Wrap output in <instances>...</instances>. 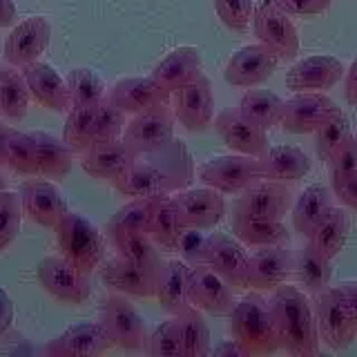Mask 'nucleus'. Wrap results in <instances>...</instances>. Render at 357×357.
<instances>
[{"mask_svg": "<svg viewBox=\"0 0 357 357\" xmlns=\"http://www.w3.org/2000/svg\"><path fill=\"white\" fill-rule=\"evenodd\" d=\"M282 349L295 357H310L319 353L317 319L310 308L308 295L297 286L282 284L268 299Z\"/></svg>", "mask_w": 357, "mask_h": 357, "instance_id": "nucleus-1", "label": "nucleus"}, {"mask_svg": "<svg viewBox=\"0 0 357 357\" xmlns=\"http://www.w3.org/2000/svg\"><path fill=\"white\" fill-rule=\"evenodd\" d=\"M192 178V163L183 145H178L172 161L154 163L139 161L114 183L116 192L128 199H150V197H167L176 190H183Z\"/></svg>", "mask_w": 357, "mask_h": 357, "instance_id": "nucleus-2", "label": "nucleus"}, {"mask_svg": "<svg viewBox=\"0 0 357 357\" xmlns=\"http://www.w3.org/2000/svg\"><path fill=\"white\" fill-rule=\"evenodd\" d=\"M230 331L248 355H273L282 349L271 304L257 290L234 304L230 312Z\"/></svg>", "mask_w": 357, "mask_h": 357, "instance_id": "nucleus-3", "label": "nucleus"}, {"mask_svg": "<svg viewBox=\"0 0 357 357\" xmlns=\"http://www.w3.org/2000/svg\"><path fill=\"white\" fill-rule=\"evenodd\" d=\"M61 255L85 275H94L105 261L107 241L92 221L81 212H67L54 226Z\"/></svg>", "mask_w": 357, "mask_h": 357, "instance_id": "nucleus-4", "label": "nucleus"}, {"mask_svg": "<svg viewBox=\"0 0 357 357\" xmlns=\"http://www.w3.org/2000/svg\"><path fill=\"white\" fill-rule=\"evenodd\" d=\"M197 174L201 183L219 190L221 195H241L243 190L266 178L261 159L248 154L215 156L201 165Z\"/></svg>", "mask_w": 357, "mask_h": 357, "instance_id": "nucleus-5", "label": "nucleus"}, {"mask_svg": "<svg viewBox=\"0 0 357 357\" xmlns=\"http://www.w3.org/2000/svg\"><path fill=\"white\" fill-rule=\"evenodd\" d=\"M174 112L170 103L132 114L123 130V141L134 154H154L174 141Z\"/></svg>", "mask_w": 357, "mask_h": 357, "instance_id": "nucleus-6", "label": "nucleus"}, {"mask_svg": "<svg viewBox=\"0 0 357 357\" xmlns=\"http://www.w3.org/2000/svg\"><path fill=\"white\" fill-rule=\"evenodd\" d=\"M98 321L103 324L114 346H121L126 351L145 349V342H148L145 321L128 295L109 293L98 308Z\"/></svg>", "mask_w": 357, "mask_h": 357, "instance_id": "nucleus-7", "label": "nucleus"}, {"mask_svg": "<svg viewBox=\"0 0 357 357\" xmlns=\"http://www.w3.org/2000/svg\"><path fill=\"white\" fill-rule=\"evenodd\" d=\"M36 277L38 284L47 290V293L59 299L61 304H85L92 295V282L89 277L78 271L76 266H72L65 259L63 255H50L40 259L38 268H36Z\"/></svg>", "mask_w": 357, "mask_h": 357, "instance_id": "nucleus-8", "label": "nucleus"}, {"mask_svg": "<svg viewBox=\"0 0 357 357\" xmlns=\"http://www.w3.org/2000/svg\"><path fill=\"white\" fill-rule=\"evenodd\" d=\"M188 297H190V306L215 317H230L234 304H237L234 288L208 264L190 266Z\"/></svg>", "mask_w": 357, "mask_h": 357, "instance_id": "nucleus-9", "label": "nucleus"}, {"mask_svg": "<svg viewBox=\"0 0 357 357\" xmlns=\"http://www.w3.org/2000/svg\"><path fill=\"white\" fill-rule=\"evenodd\" d=\"M290 208H293V192H290L288 183L261 178V181H257L237 197L232 206V215L248 219L284 221Z\"/></svg>", "mask_w": 357, "mask_h": 357, "instance_id": "nucleus-10", "label": "nucleus"}, {"mask_svg": "<svg viewBox=\"0 0 357 357\" xmlns=\"http://www.w3.org/2000/svg\"><path fill=\"white\" fill-rule=\"evenodd\" d=\"M252 31L259 43L268 45L279 54V59L290 61L299 54V33L295 22L290 20L286 11H282L271 0H264L259 7H255L252 14Z\"/></svg>", "mask_w": 357, "mask_h": 357, "instance_id": "nucleus-11", "label": "nucleus"}, {"mask_svg": "<svg viewBox=\"0 0 357 357\" xmlns=\"http://www.w3.org/2000/svg\"><path fill=\"white\" fill-rule=\"evenodd\" d=\"M98 273H100V282L105 284L109 293H123L128 297H141V299L156 297V288H159V277H161V271L123 259L119 255L100 264Z\"/></svg>", "mask_w": 357, "mask_h": 357, "instance_id": "nucleus-12", "label": "nucleus"}, {"mask_svg": "<svg viewBox=\"0 0 357 357\" xmlns=\"http://www.w3.org/2000/svg\"><path fill=\"white\" fill-rule=\"evenodd\" d=\"M52 40V25L45 16L22 18L18 25L9 31L3 47L5 63L25 70L27 65L40 61V56L47 52Z\"/></svg>", "mask_w": 357, "mask_h": 357, "instance_id": "nucleus-13", "label": "nucleus"}, {"mask_svg": "<svg viewBox=\"0 0 357 357\" xmlns=\"http://www.w3.org/2000/svg\"><path fill=\"white\" fill-rule=\"evenodd\" d=\"M172 112L188 132H204L215 119V92L210 78L199 76L172 92Z\"/></svg>", "mask_w": 357, "mask_h": 357, "instance_id": "nucleus-14", "label": "nucleus"}, {"mask_svg": "<svg viewBox=\"0 0 357 357\" xmlns=\"http://www.w3.org/2000/svg\"><path fill=\"white\" fill-rule=\"evenodd\" d=\"M279 61V54L264 43L245 45L230 56L223 78L232 87H257L273 76Z\"/></svg>", "mask_w": 357, "mask_h": 357, "instance_id": "nucleus-15", "label": "nucleus"}, {"mask_svg": "<svg viewBox=\"0 0 357 357\" xmlns=\"http://www.w3.org/2000/svg\"><path fill=\"white\" fill-rule=\"evenodd\" d=\"M315 319L319 342H324L333 351H344L355 342L357 326L351 319L349 310L335 293V288H326L317 295Z\"/></svg>", "mask_w": 357, "mask_h": 357, "instance_id": "nucleus-16", "label": "nucleus"}, {"mask_svg": "<svg viewBox=\"0 0 357 357\" xmlns=\"http://www.w3.org/2000/svg\"><path fill=\"white\" fill-rule=\"evenodd\" d=\"M172 201L185 228L212 230L226 217V199H223L219 190L210 185L176 190L172 195Z\"/></svg>", "mask_w": 357, "mask_h": 357, "instance_id": "nucleus-17", "label": "nucleus"}, {"mask_svg": "<svg viewBox=\"0 0 357 357\" xmlns=\"http://www.w3.org/2000/svg\"><path fill=\"white\" fill-rule=\"evenodd\" d=\"M295 257L288 243L264 245L250 255L248 268V288L257 293H273L275 288L286 284L293 277Z\"/></svg>", "mask_w": 357, "mask_h": 357, "instance_id": "nucleus-18", "label": "nucleus"}, {"mask_svg": "<svg viewBox=\"0 0 357 357\" xmlns=\"http://www.w3.org/2000/svg\"><path fill=\"white\" fill-rule=\"evenodd\" d=\"M206 264L226 279L234 290L248 288L250 255L243 250V243L237 237L223 232L208 234V257Z\"/></svg>", "mask_w": 357, "mask_h": 357, "instance_id": "nucleus-19", "label": "nucleus"}, {"mask_svg": "<svg viewBox=\"0 0 357 357\" xmlns=\"http://www.w3.org/2000/svg\"><path fill=\"white\" fill-rule=\"evenodd\" d=\"M340 107L335 100L321 92H297L284 100L282 126L288 134H310L315 132L324 121L333 116Z\"/></svg>", "mask_w": 357, "mask_h": 357, "instance_id": "nucleus-20", "label": "nucleus"}, {"mask_svg": "<svg viewBox=\"0 0 357 357\" xmlns=\"http://www.w3.org/2000/svg\"><path fill=\"white\" fill-rule=\"evenodd\" d=\"M139 154H134L123 139L92 143L81 154V167L94 178L114 185L130 167L137 163Z\"/></svg>", "mask_w": 357, "mask_h": 357, "instance_id": "nucleus-21", "label": "nucleus"}, {"mask_svg": "<svg viewBox=\"0 0 357 357\" xmlns=\"http://www.w3.org/2000/svg\"><path fill=\"white\" fill-rule=\"evenodd\" d=\"M114 342L107 335L100 321H83L63 331L59 337H54L43 349L45 355L52 357H74V355H87L96 357L109 351Z\"/></svg>", "mask_w": 357, "mask_h": 357, "instance_id": "nucleus-22", "label": "nucleus"}, {"mask_svg": "<svg viewBox=\"0 0 357 357\" xmlns=\"http://www.w3.org/2000/svg\"><path fill=\"white\" fill-rule=\"evenodd\" d=\"M18 195L22 212L43 228H54L70 212L65 195L52 181H27L20 185Z\"/></svg>", "mask_w": 357, "mask_h": 357, "instance_id": "nucleus-23", "label": "nucleus"}, {"mask_svg": "<svg viewBox=\"0 0 357 357\" xmlns=\"http://www.w3.org/2000/svg\"><path fill=\"white\" fill-rule=\"evenodd\" d=\"M215 128L221 141L237 154L264 156V152L271 148L266 130L255 126L250 119H245L239 107L219 112V116L215 119Z\"/></svg>", "mask_w": 357, "mask_h": 357, "instance_id": "nucleus-24", "label": "nucleus"}, {"mask_svg": "<svg viewBox=\"0 0 357 357\" xmlns=\"http://www.w3.org/2000/svg\"><path fill=\"white\" fill-rule=\"evenodd\" d=\"M112 103L119 105L128 116L139 114V112L159 107L163 103H170L172 94L165 87H161L152 76H130L121 78L105 94Z\"/></svg>", "mask_w": 357, "mask_h": 357, "instance_id": "nucleus-25", "label": "nucleus"}, {"mask_svg": "<svg viewBox=\"0 0 357 357\" xmlns=\"http://www.w3.org/2000/svg\"><path fill=\"white\" fill-rule=\"evenodd\" d=\"M344 65L340 59L328 54L308 56V59L297 61L286 72V87L293 92H324L340 83L344 76Z\"/></svg>", "mask_w": 357, "mask_h": 357, "instance_id": "nucleus-26", "label": "nucleus"}, {"mask_svg": "<svg viewBox=\"0 0 357 357\" xmlns=\"http://www.w3.org/2000/svg\"><path fill=\"white\" fill-rule=\"evenodd\" d=\"M25 81L29 87L31 98L38 105L47 107L52 112H70L72 109V98L70 89H67V81L54 70L50 63L36 61L27 65L25 70Z\"/></svg>", "mask_w": 357, "mask_h": 357, "instance_id": "nucleus-27", "label": "nucleus"}, {"mask_svg": "<svg viewBox=\"0 0 357 357\" xmlns=\"http://www.w3.org/2000/svg\"><path fill=\"white\" fill-rule=\"evenodd\" d=\"M199 76H204V59H201V52L192 47V45H183V47L172 50L152 72L154 81L165 87L170 94L178 87L197 81Z\"/></svg>", "mask_w": 357, "mask_h": 357, "instance_id": "nucleus-28", "label": "nucleus"}, {"mask_svg": "<svg viewBox=\"0 0 357 357\" xmlns=\"http://www.w3.org/2000/svg\"><path fill=\"white\" fill-rule=\"evenodd\" d=\"M261 167L264 176L271 181H282V183H295L301 181L310 172V159L304 150L293 148V145H275L264 152Z\"/></svg>", "mask_w": 357, "mask_h": 357, "instance_id": "nucleus-29", "label": "nucleus"}, {"mask_svg": "<svg viewBox=\"0 0 357 357\" xmlns=\"http://www.w3.org/2000/svg\"><path fill=\"white\" fill-rule=\"evenodd\" d=\"M105 232H107V241L112 243V248H114L116 255L123 257V259L154 268V271H161L163 268L161 248L152 241L148 232H143V230H105Z\"/></svg>", "mask_w": 357, "mask_h": 357, "instance_id": "nucleus-30", "label": "nucleus"}, {"mask_svg": "<svg viewBox=\"0 0 357 357\" xmlns=\"http://www.w3.org/2000/svg\"><path fill=\"white\" fill-rule=\"evenodd\" d=\"M33 143H36V163L38 176L63 181L72 172L74 152L63 139H56L47 132H31Z\"/></svg>", "mask_w": 357, "mask_h": 357, "instance_id": "nucleus-31", "label": "nucleus"}, {"mask_svg": "<svg viewBox=\"0 0 357 357\" xmlns=\"http://www.w3.org/2000/svg\"><path fill=\"white\" fill-rule=\"evenodd\" d=\"M188 271L190 266L183 259H167L163 261L159 288H156V299L167 315H178L190 308L188 297Z\"/></svg>", "mask_w": 357, "mask_h": 357, "instance_id": "nucleus-32", "label": "nucleus"}, {"mask_svg": "<svg viewBox=\"0 0 357 357\" xmlns=\"http://www.w3.org/2000/svg\"><path fill=\"white\" fill-rule=\"evenodd\" d=\"M333 208V195L326 185H308L301 190V195L297 197V204L293 206V228L301 234V237H310L321 219L328 215V210Z\"/></svg>", "mask_w": 357, "mask_h": 357, "instance_id": "nucleus-33", "label": "nucleus"}, {"mask_svg": "<svg viewBox=\"0 0 357 357\" xmlns=\"http://www.w3.org/2000/svg\"><path fill=\"white\" fill-rule=\"evenodd\" d=\"M331 273H333L331 259L308 241L297 255L295 268H293V277L297 279L301 290H304L306 295L317 297L321 290H326L331 286Z\"/></svg>", "mask_w": 357, "mask_h": 357, "instance_id": "nucleus-34", "label": "nucleus"}, {"mask_svg": "<svg viewBox=\"0 0 357 357\" xmlns=\"http://www.w3.org/2000/svg\"><path fill=\"white\" fill-rule=\"evenodd\" d=\"M29 87L22 70L14 65H0V116L22 121L29 109Z\"/></svg>", "mask_w": 357, "mask_h": 357, "instance_id": "nucleus-35", "label": "nucleus"}, {"mask_svg": "<svg viewBox=\"0 0 357 357\" xmlns=\"http://www.w3.org/2000/svg\"><path fill=\"white\" fill-rule=\"evenodd\" d=\"M183 228L185 226L172 201V195L156 199V206L148 226V234L152 237V241L165 252H176V241L181 237Z\"/></svg>", "mask_w": 357, "mask_h": 357, "instance_id": "nucleus-36", "label": "nucleus"}, {"mask_svg": "<svg viewBox=\"0 0 357 357\" xmlns=\"http://www.w3.org/2000/svg\"><path fill=\"white\" fill-rule=\"evenodd\" d=\"M232 232L243 245L248 248H264V245H277L288 243L290 234L284 221H271V219H248L232 215Z\"/></svg>", "mask_w": 357, "mask_h": 357, "instance_id": "nucleus-37", "label": "nucleus"}, {"mask_svg": "<svg viewBox=\"0 0 357 357\" xmlns=\"http://www.w3.org/2000/svg\"><path fill=\"white\" fill-rule=\"evenodd\" d=\"M239 109L255 126L271 130L282 123L284 98H279L271 89H248L239 100Z\"/></svg>", "mask_w": 357, "mask_h": 357, "instance_id": "nucleus-38", "label": "nucleus"}, {"mask_svg": "<svg viewBox=\"0 0 357 357\" xmlns=\"http://www.w3.org/2000/svg\"><path fill=\"white\" fill-rule=\"evenodd\" d=\"M346 239H349V215L335 206L328 210V215L321 219V223L308 237V241L326 255L331 261L344 250Z\"/></svg>", "mask_w": 357, "mask_h": 357, "instance_id": "nucleus-39", "label": "nucleus"}, {"mask_svg": "<svg viewBox=\"0 0 357 357\" xmlns=\"http://www.w3.org/2000/svg\"><path fill=\"white\" fill-rule=\"evenodd\" d=\"M176 319L183 342V357H206L210 353V328L204 310L190 306L178 312Z\"/></svg>", "mask_w": 357, "mask_h": 357, "instance_id": "nucleus-40", "label": "nucleus"}, {"mask_svg": "<svg viewBox=\"0 0 357 357\" xmlns=\"http://www.w3.org/2000/svg\"><path fill=\"white\" fill-rule=\"evenodd\" d=\"M98 103H89L81 107H72L67 112V121L63 128V141L70 145L72 152L81 156L94 143V119Z\"/></svg>", "mask_w": 357, "mask_h": 357, "instance_id": "nucleus-41", "label": "nucleus"}, {"mask_svg": "<svg viewBox=\"0 0 357 357\" xmlns=\"http://www.w3.org/2000/svg\"><path fill=\"white\" fill-rule=\"evenodd\" d=\"M11 172L20 176H38L36 163V143H33L31 132H20L11 128L7 141V163Z\"/></svg>", "mask_w": 357, "mask_h": 357, "instance_id": "nucleus-42", "label": "nucleus"}, {"mask_svg": "<svg viewBox=\"0 0 357 357\" xmlns=\"http://www.w3.org/2000/svg\"><path fill=\"white\" fill-rule=\"evenodd\" d=\"M67 89H70L72 107H81L89 103H98L100 98L107 94L103 78L89 67H74V70L65 76Z\"/></svg>", "mask_w": 357, "mask_h": 357, "instance_id": "nucleus-43", "label": "nucleus"}, {"mask_svg": "<svg viewBox=\"0 0 357 357\" xmlns=\"http://www.w3.org/2000/svg\"><path fill=\"white\" fill-rule=\"evenodd\" d=\"M156 199L159 197L130 199L126 206L116 210V215H112L105 230H143V232H148Z\"/></svg>", "mask_w": 357, "mask_h": 357, "instance_id": "nucleus-44", "label": "nucleus"}, {"mask_svg": "<svg viewBox=\"0 0 357 357\" xmlns=\"http://www.w3.org/2000/svg\"><path fill=\"white\" fill-rule=\"evenodd\" d=\"M315 134V143H317V154L321 161H326L328 156L340 148L342 143H346L351 137V121L349 116L344 114L342 109L335 112L333 116H328L326 121L321 123V126L312 132Z\"/></svg>", "mask_w": 357, "mask_h": 357, "instance_id": "nucleus-45", "label": "nucleus"}, {"mask_svg": "<svg viewBox=\"0 0 357 357\" xmlns=\"http://www.w3.org/2000/svg\"><path fill=\"white\" fill-rule=\"evenodd\" d=\"M145 351L154 357H183V342H181V331H178L176 315L161 321L152 331L148 342H145Z\"/></svg>", "mask_w": 357, "mask_h": 357, "instance_id": "nucleus-46", "label": "nucleus"}, {"mask_svg": "<svg viewBox=\"0 0 357 357\" xmlns=\"http://www.w3.org/2000/svg\"><path fill=\"white\" fill-rule=\"evenodd\" d=\"M128 114L119 105H114L107 96L98 100L96 119H94V143L98 141H114L123 137Z\"/></svg>", "mask_w": 357, "mask_h": 357, "instance_id": "nucleus-47", "label": "nucleus"}, {"mask_svg": "<svg viewBox=\"0 0 357 357\" xmlns=\"http://www.w3.org/2000/svg\"><path fill=\"white\" fill-rule=\"evenodd\" d=\"M22 204L18 192L5 190L0 195V252H5L20 232Z\"/></svg>", "mask_w": 357, "mask_h": 357, "instance_id": "nucleus-48", "label": "nucleus"}, {"mask_svg": "<svg viewBox=\"0 0 357 357\" xmlns=\"http://www.w3.org/2000/svg\"><path fill=\"white\" fill-rule=\"evenodd\" d=\"M215 9L223 25L237 33L248 29L255 14L252 0H215Z\"/></svg>", "mask_w": 357, "mask_h": 357, "instance_id": "nucleus-49", "label": "nucleus"}, {"mask_svg": "<svg viewBox=\"0 0 357 357\" xmlns=\"http://www.w3.org/2000/svg\"><path fill=\"white\" fill-rule=\"evenodd\" d=\"M176 252L188 266L206 264L208 257V234L199 228H183L181 237L176 241Z\"/></svg>", "mask_w": 357, "mask_h": 357, "instance_id": "nucleus-50", "label": "nucleus"}, {"mask_svg": "<svg viewBox=\"0 0 357 357\" xmlns=\"http://www.w3.org/2000/svg\"><path fill=\"white\" fill-rule=\"evenodd\" d=\"M326 165H328L331 178L357 174V139L351 137L346 143H342L326 159Z\"/></svg>", "mask_w": 357, "mask_h": 357, "instance_id": "nucleus-51", "label": "nucleus"}, {"mask_svg": "<svg viewBox=\"0 0 357 357\" xmlns=\"http://www.w3.org/2000/svg\"><path fill=\"white\" fill-rule=\"evenodd\" d=\"M273 5H277L282 11H286L288 16H321L333 7V0H271Z\"/></svg>", "mask_w": 357, "mask_h": 357, "instance_id": "nucleus-52", "label": "nucleus"}, {"mask_svg": "<svg viewBox=\"0 0 357 357\" xmlns=\"http://www.w3.org/2000/svg\"><path fill=\"white\" fill-rule=\"evenodd\" d=\"M333 192L346 208L357 212V174L333 178Z\"/></svg>", "mask_w": 357, "mask_h": 357, "instance_id": "nucleus-53", "label": "nucleus"}, {"mask_svg": "<svg viewBox=\"0 0 357 357\" xmlns=\"http://www.w3.org/2000/svg\"><path fill=\"white\" fill-rule=\"evenodd\" d=\"M333 288H335V293H337V297L342 299V304L346 306L351 319L357 326V282H344V284L333 286Z\"/></svg>", "mask_w": 357, "mask_h": 357, "instance_id": "nucleus-54", "label": "nucleus"}, {"mask_svg": "<svg viewBox=\"0 0 357 357\" xmlns=\"http://www.w3.org/2000/svg\"><path fill=\"white\" fill-rule=\"evenodd\" d=\"M11 324H14V301H11L5 288H0V337H5L9 333Z\"/></svg>", "mask_w": 357, "mask_h": 357, "instance_id": "nucleus-55", "label": "nucleus"}, {"mask_svg": "<svg viewBox=\"0 0 357 357\" xmlns=\"http://www.w3.org/2000/svg\"><path fill=\"white\" fill-rule=\"evenodd\" d=\"M344 98L351 107H357V59L351 63L349 72H344Z\"/></svg>", "mask_w": 357, "mask_h": 357, "instance_id": "nucleus-56", "label": "nucleus"}, {"mask_svg": "<svg viewBox=\"0 0 357 357\" xmlns=\"http://www.w3.org/2000/svg\"><path fill=\"white\" fill-rule=\"evenodd\" d=\"M18 18V9L14 0H0V27L14 25Z\"/></svg>", "mask_w": 357, "mask_h": 357, "instance_id": "nucleus-57", "label": "nucleus"}, {"mask_svg": "<svg viewBox=\"0 0 357 357\" xmlns=\"http://www.w3.org/2000/svg\"><path fill=\"white\" fill-rule=\"evenodd\" d=\"M212 355H217V357H230V355H232V357H241V355H243V357H245L248 353H245V351H243V346L232 337L230 342H223L221 346H217V349L212 351Z\"/></svg>", "mask_w": 357, "mask_h": 357, "instance_id": "nucleus-58", "label": "nucleus"}, {"mask_svg": "<svg viewBox=\"0 0 357 357\" xmlns=\"http://www.w3.org/2000/svg\"><path fill=\"white\" fill-rule=\"evenodd\" d=\"M11 128L5 126V121H0V167L7 163V141H9Z\"/></svg>", "mask_w": 357, "mask_h": 357, "instance_id": "nucleus-59", "label": "nucleus"}, {"mask_svg": "<svg viewBox=\"0 0 357 357\" xmlns=\"http://www.w3.org/2000/svg\"><path fill=\"white\" fill-rule=\"evenodd\" d=\"M3 192H5V176L0 174V195H3Z\"/></svg>", "mask_w": 357, "mask_h": 357, "instance_id": "nucleus-60", "label": "nucleus"}]
</instances>
